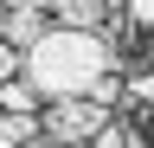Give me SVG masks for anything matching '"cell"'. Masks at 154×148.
<instances>
[{"label": "cell", "instance_id": "cell-6", "mask_svg": "<svg viewBox=\"0 0 154 148\" xmlns=\"http://www.w3.org/2000/svg\"><path fill=\"white\" fill-rule=\"evenodd\" d=\"M128 142H135L128 122H103V129H96V148H128Z\"/></svg>", "mask_w": 154, "mask_h": 148}, {"label": "cell", "instance_id": "cell-12", "mask_svg": "<svg viewBox=\"0 0 154 148\" xmlns=\"http://www.w3.org/2000/svg\"><path fill=\"white\" fill-rule=\"evenodd\" d=\"M0 116H7V103H0Z\"/></svg>", "mask_w": 154, "mask_h": 148}, {"label": "cell", "instance_id": "cell-7", "mask_svg": "<svg viewBox=\"0 0 154 148\" xmlns=\"http://www.w3.org/2000/svg\"><path fill=\"white\" fill-rule=\"evenodd\" d=\"M13 71H26V52H19L13 39H0V84H7Z\"/></svg>", "mask_w": 154, "mask_h": 148}, {"label": "cell", "instance_id": "cell-4", "mask_svg": "<svg viewBox=\"0 0 154 148\" xmlns=\"http://www.w3.org/2000/svg\"><path fill=\"white\" fill-rule=\"evenodd\" d=\"M0 103H7V109H38V103H45V90H38L26 71H13V77L0 84Z\"/></svg>", "mask_w": 154, "mask_h": 148}, {"label": "cell", "instance_id": "cell-11", "mask_svg": "<svg viewBox=\"0 0 154 148\" xmlns=\"http://www.w3.org/2000/svg\"><path fill=\"white\" fill-rule=\"evenodd\" d=\"M7 13H13V7H7V0H0V39H7Z\"/></svg>", "mask_w": 154, "mask_h": 148}, {"label": "cell", "instance_id": "cell-1", "mask_svg": "<svg viewBox=\"0 0 154 148\" xmlns=\"http://www.w3.org/2000/svg\"><path fill=\"white\" fill-rule=\"evenodd\" d=\"M116 71V39L103 26H45V39L26 45V77L45 97H90L96 77Z\"/></svg>", "mask_w": 154, "mask_h": 148}, {"label": "cell", "instance_id": "cell-10", "mask_svg": "<svg viewBox=\"0 0 154 148\" xmlns=\"http://www.w3.org/2000/svg\"><path fill=\"white\" fill-rule=\"evenodd\" d=\"M7 7H58V0H7Z\"/></svg>", "mask_w": 154, "mask_h": 148}, {"label": "cell", "instance_id": "cell-2", "mask_svg": "<svg viewBox=\"0 0 154 148\" xmlns=\"http://www.w3.org/2000/svg\"><path fill=\"white\" fill-rule=\"evenodd\" d=\"M45 135L51 142H96V129L109 122V103L103 97H45Z\"/></svg>", "mask_w": 154, "mask_h": 148}, {"label": "cell", "instance_id": "cell-8", "mask_svg": "<svg viewBox=\"0 0 154 148\" xmlns=\"http://www.w3.org/2000/svg\"><path fill=\"white\" fill-rule=\"evenodd\" d=\"M128 103H135V109H154V77H135V84H128Z\"/></svg>", "mask_w": 154, "mask_h": 148}, {"label": "cell", "instance_id": "cell-3", "mask_svg": "<svg viewBox=\"0 0 154 148\" xmlns=\"http://www.w3.org/2000/svg\"><path fill=\"white\" fill-rule=\"evenodd\" d=\"M7 39H13L19 52L38 45V39H45V7H13V13H7Z\"/></svg>", "mask_w": 154, "mask_h": 148}, {"label": "cell", "instance_id": "cell-5", "mask_svg": "<svg viewBox=\"0 0 154 148\" xmlns=\"http://www.w3.org/2000/svg\"><path fill=\"white\" fill-rule=\"evenodd\" d=\"M58 20L64 26H103L109 20V0H58Z\"/></svg>", "mask_w": 154, "mask_h": 148}, {"label": "cell", "instance_id": "cell-9", "mask_svg": "<svg viewBox=\"0 0 154 148\" xmlns=\"http://www.w3.org/2000/svg\"><path fill=\"white\" fill-rule=\"evenodd\" d=\"M128 20L135 26H154V0H128Z\"/></svg>", "mask_w": 154, "mask_h": 148}]
</instances>
